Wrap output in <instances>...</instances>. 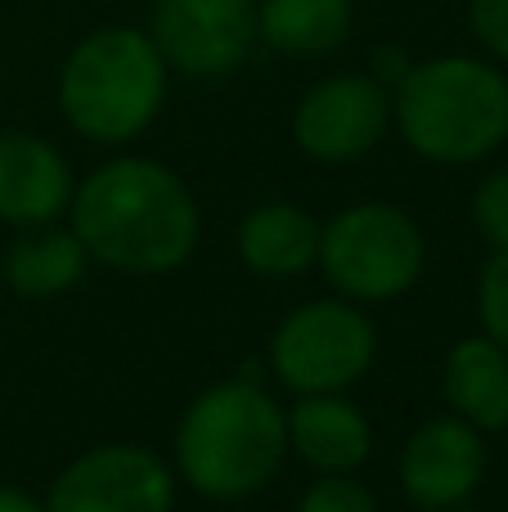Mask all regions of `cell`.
<instances>
[{
	"mask_svg": "<svg viewBox=\"0 0 508 512\" xmlns=\"http://www.w3.org/2000/svg\"><path fill=\"white\" fill-rule=\"evenodd\" d=\"M0 512H45V504L18 486H0Z\"/></svg>",
	"mask_w": 508,
	"mask_h": 512,
	"instance_id": "obj_21",
	"label": "cell"
},
{
	"mask_svg": "<svg viewBox=\"0 0 508 512\" xmlns=\"http://www.w3.org/2000/svg\"><path fill=\"white\" fill-rule=\"evenodd\" d=\"M473 225L495 252L508 248V171H491L473 194Z\"/></svg>",
	"mask_w": 508,
	"mask_h": 512,
	"instance_id": "obj_19",
	"label": "cell"
},
{
	"mask_svg": "<svg viewBox=\"0 0 508 512\" xmlns=\"http://www.w3.org/2000/svg\"><path fill=\"white\" fill-rule=\"evenodd\" d=\"M428 261L423 230L392 203H356L320 225V274L338 297L356 301H392L410 292Z\"/></svg>",
	"mask_w": 508,
	"mask_h": 512,
	"instance_id": "obj_5",
	"label": "cell"
},
{
	"mask_svg": "<svg viewBox=\"0 0 508 512\" xmlns=\"http://www.w3.org/2000/svg\"><path fill=\"white\" fill-rule=\"evenodd\" d=\"M504 432H508V427H504Z\"/></svg>",
	"mask_w": 508,
	"mask_h": 512,
	"instance_id": "obj_23",
	"label": "cell"
},
{
	"mask_svg": "<svg viewBox=\"0 0 508 512\" xmlns=\"http://www.w3.org/2000/svg\"><path fill=\"white\" fill-rule=\"evenodd\" d=\"M468 27L486 54L508 63V0H468Z\"/></svg>",
	"mask_w": 508,
	"mask_h": 512,
	"instance_id": "obj_20",
	"label": "cell"
},
{
	"mask_svg": "<svg viewBox=\"0 0 508 512\" xmlns=\"http://www.w3.org/2000/svg\"><path fill=\"white\" fill-rule=\"evenodd\" d=\"M392 126V95L378 77L338 72L302 95L293 113V140L306 158L347 167L365 158Z\"/></svg>",
	"mask_w": 508,
	"mask_h": 512,
	"instance_id": "obj_9",
	"label": "cell"
},
{
	"mask_svg": "<svg viewBox=\"0 0 508 512\" xmlns=\"http://www.w3.org/2000/svg\"><path fill=\"white\" fill-rule=\"evenodd\" d=\"M90 252L72 230H54V225H27L14 243H9L0 274L18 297H59V292L77 288L86 274Z\"/></svg>",
	"mask_w": 508,
	"mask_h": 512,
	"instance_id": "obj_15",
	"label": "cell"
},
{
	"mask_svg": "<svg viewBox=\"0 0 508 512\" xmlns=\"http://www.w3.org/2000/svg\"><path fill=\"white\" fill-rule=\"evenodd\" d=\"M378 333L374 319L356 301H306L270 337V364L279 382L297 396L347 391L374 364Z\"/></svg>",
	"mask_w": 508,
	"mask_h": 512,
	"instance_id": "obj_6",
	"label": "cell"
},
{
	"mask_svg": "<svg viewBox=\"0 0 508 512\" xmlns=\"http://www.w3.org/2000/svg\"><path fill=\"white\" fill-rule=\"evenodd\" d=\"M288 454V414L257 382H216L180 414L176 468L207 499H248Z\"/></svg>",
	"mask_w": 508,
	"mask_h": 512,
	"instance_id": "obj_2",
	"label": "cell"
},
{
	"mask_svg": "<svg viewBox=\"0 0 508 512\" xmlns=\"http://www.w3.org/2000/svg\"><path fill=\"white\" fill-rule=\"evenodd\" d=\"M72 203V171L41 135H0V221L27 230L50 225Z\"/></svg>",
	"mask_w": 508,
	"mask_h": 512,
	"instance_id": "obj_11",
	"label": "cell"
},
{
	"mask_svg": "<svg viewBox=\"0 0 508 512\" xmlns=\"http://www.w3.org/2000/svg\"><path fill=\"white\" fill-rule=\"evenodd\" d=\"M392 117L419 158L468 167L508 140V77L468 54L414 63L396 81Z\"/></svg>",
	"mask_w": 508,
	"mask_h": 512,
	"instance_id": "obj_3",
	"label": "cell"
},
{
	"mask_svg": "<svg viewBox=\"0 0 508 512\" xmlns=\"http://www.w3.org/2000/svg\"><path fill=\"white\" fill-rule=\"evenodd\" d=\"M239 256L248 270L266 274V279L302 274L320 256V225L293 203L252 207L239 225Z\"/></svg>",
	"mask_w": 508,
	"mask_h": 512,
	"instance_id": "obj_14",
	"label": "cell"
},
{
	"mask_svg": "<svg viewBox=\"0 0 508 512\" xmlns=\"http://www.w3.org/2000/svg\"><path fill=\"white\" fill-rule=\"evenodd\" d=\"M72 234L90 261L122 274H167L198 248V203L171 167L117 158L72 189Z\"/></svg>",
	"mask_w": 508,
	"mask_h": 512,
	"instance_id": "obj_1",
	"label": "cell"
},
{
	"mask_svg": "<svg viewBox=\"0 0 508 512\" xmlns=\"http://www.w3.org/2000/svg\"><path fill=\"white\" fill-rule=\"evenodd\" d=\"M288 445L320 472H356L374 454V432L342 391H315L288 414Z\"/></svg>",
	"mask_w": 508,
	"mask_h": 512,
	"instance_id": "obj_12",
	"label": "cell"
},
{
	"mask_svg": "<svg viewBox=\"0 0 508 512\" xmlns=\"http://www.w3.org/2000/svg\"><path fill=\"white\" fill-rule=\"evenodd\" d=\"M167 99V59L140 27H104L68 54L59 72V108L77 135L126 144L149 131Z\"/></svg>",
	"mask_w": 508,
	"mask_h": 512,
	"instance_id": "obj_4",
	"label": "cell"
},
{
	"mask_svg": "<svg viewBox=\"0 0 508 512\" xmlns=\"http://www.w3.org/2000/svg\"><path fill=\"white\" fill-rule=\"evenodd\" d=\"M176 481L158 454L140 445H95L54 477L45 512H171Z\"/></svg>",
	"mask_w": 508,
	"mask_h": 512,
	"instance_id": "obj_8",
	"label": "cell"
},
{
	"mask_svg": "<svg viewBox=\"0 0 508 512\" xmlns=\"http://www.w3.org/2000/svg\"><path fill=\"white\" fill-rule=\"evenodd\" d=\"M441 512H473V508H464V504H459V508H441Z\"/></svg>",
	"mask_w": 508,
	"mask_h": 512,
	"instance_id": "obj_22",
	"label": "cell"
},
{
	"mask_svg": "<svg viewBox=\"0 0 508 512\" xmlns=\"http://www.w3.org/2000/svg\"><path fill=\"white\" fill-rule=\"evenodd\" d=\"M257 27L270 50L320 59L351 36V0H266L257 9Z\"/></svg>",
	"mask_w": 508,
	"mask_h": 512,
	"instance_id": "obj_16",
	"label": "cell"
},
{
	"mask_svg": "<svg viewBox=\"0 0 508 512\" xmlns=\"http://www.w3.org/2000/svg\"><path fill=\"white\" fill-rule=\"evenodd\" d=\"M477 315H482L486 337L508 351V248H500L482 265V279H477Z\"/></svg>",
	"mask_w": 508,
	"mask_h": 512,
	"instance_id": "obj_17",
	"label": "cell"
},
{
	"mask_svg": "<svg viewBox=\"0 0 508 512\" xmlns=\"http://www.w3.org/2000/svg\"><path fill=\"white\" fill-rule=\"evenodd\" d=\"M149 36L167 68L216 81L243 68L257 45V0H153Z\"/></svg>",
	"mask_w": 508,
	"mask_h": 512,
	"instance_id": "obj_7",
	"label": "cell"
},
{
	"mask_svg": "<svg viewBox=\"0 0 508 512\" xmlns=\"http://www.w3.org/2000/svg\"><path fill=\"white\" fill-rule=\"evenodd\" d=\"M486 477V441L464 418H428L401 450V486L423 512L459 508Z\"/></svg>",
	"mask_w": 508,
	"mask_h": 512,
	"instance_id": "obj_10",
	"label": "cell"
},
{
	"mask_svg": "<svg viewBox=\"0 0 508 512\" xmlns=\"http://www.w3.org/2000/svg\"><path fill=\"white\" fill-rule=\"evenodd\" d=\"M441 396L477 432L508 427V351L491 337H464L441 364Z\"/></svg>",
	"mask_w": 508,
	"mask_h": 512,
	"instance_id": "obj_13",
	"label": "cell"
},
{
	"mask_svg": "<svg viewBox=\"0 0 508 512\" xmlns=\"http://www.w3.org/2000/svg\"><path fill=\"white\" fill-rule=\"evenodd\" d=\"M297 512H378V504L351 472H324L302 495Z\"/></svg>",
	"mask_w": 508,
	"mask_h": 512,
	"instance_id": "obj_18",
	"label": "cell"
}]
</instances>
